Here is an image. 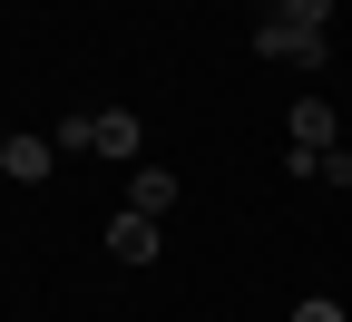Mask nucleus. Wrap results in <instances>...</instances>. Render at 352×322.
Here are the masks:
<instances>
[{
  "instance_id": "nucleus-1",
  "label": "nucleus",
  "mask_w": 352,
  "mask_h": 322,
  "mask_svg": "<svg viewBox=\"0 0 352 322\" xmlns=\"http://www.w3.org/2000/svg\"><path fill=\"white\" fill-rule=\"evenodd\" d=\"M254 59H284V69L314 78V69L333 59V39H323V30H294V20H264V30H254Z\"/></svg>"
},
{
  "instance_id": "nucleus-2",
  "label": "nucleus",
  "mask_w": 352,
  "mask_h": 322,
  "mask_svg": "<svg viewBox=\"0 0 352 322\" xmlns=\"http://www.w3.org/2000/svg\"><path fill=\"white\" fill-rule=\"evenodd\" d=\"M108 254H118V264H157V254H166V235H157V215H138V205H127V215L108 225Z\"/></svg>"
},
{
  "instance_id": "nucleus-3",
  "label": "nucleus",
  "mask_w": 352,
  "mask_h": 322,
  "mask_svg": "<svg viewBox=\"0 0 352 322\" xmlns=\"http://www.w3.org/2000/svg\"><path fill=\"white\" fill-rule=\"evenodd\" d=\"M50 166H59V147H50V137H10V147H0V176H10V186H39Z\"/></svg>"
},
{
  "instance_id": "nucleus-4",
  "label": "nucleus",
  "mask_w": 352,
  "mask_h": 322,
  "mask_svg": "<svg viewBox=\"0 0 352 322\" xmlns=\"http://www.w3.org/2000/svg\"><path fill=\"white\" fill-rule=\"evenodd\" d=\"M333 147V98H294V157H323Z\"/></svg>"
},
{
  "instance_id": "nucleus-5",
  "label": "nucleus",
  "mask_w": 352,
  "mask_h": 322,
  "mask_svg": "<svg viewBox=\"0 0 352 322\" xmlns=\"http://www.w3.org/2000/svg\"><path fill=\"white\" fill-rule=\"evenodd\" d=\"M127 205H138V215H166L176 205V176L166 166H127Z\"/></svg>"
},
{
  "instance_id": "nucleus-6",
  "label": "nucleus",
  "mask_w": 352,
  "mask_h": 322,
  "mask_svg": "<svg viewBox=\"0 0 352 322\" xmlns=\"http://www.w3.org/2000/svg\"><path fill=\"white\" fill-rule=\"evenodd\" d=\"M98 157H138V117L127 108H98Z\"/></svg>"
},
{
  "instance_id": "nucleus-7",
  "label": "nucleus",
  "mask_w": 352,
  "mask_h": 322,
  "mask_svg": "<svg viewBox=\"0 0 352 322\" xmlns=\"http://www.w3.org/2000/svg\"><path fill=\"white\" fill-rule=\"evenodd\" d=\"M294 176H314V186H352V157L323 147V157H294Z\"/></svg>"
},
{
  "instance_id": "nucleus-8",
  "label": "nucleus",
  "mask_w": 352,
  "mask_h": 322,
  "mask_svg": "<svg viewBox=\"0 0 352 322\" xmlns=\"http://www.w3.org/2000/svg\"><path fill=\"white\" fill-rule=\"evenodd\" d=\"M274 20H294V30H323V20H333V0H284Z\"/></svg>"
},
{
  "instance_id": "nucleus-9",
  "label": "nucleus",
  "mask_w": 352,
  "mask_h": 322,
  "mask_svg": "<svg viewBox=\"0 0 352 322\" xmlns=\"http://www.w3.org/2000/svg\"><path fill=\"white\" fill-rule=\"evenodd\" d=\"M294 322H352V312H342L333 293H303V303H294Z\"/></svg>"
},
{
  "instance_id": "nucleus-10",
  "label": "nucleus",
  "mask_w": 352,
  "mask_h": 322,
  "mask_svg": "<svg viewBox=\"0 0 352 322\" xmlns=\"http://www.w3.org/2000/svg\"><path fill=\"white\" fill-rule=\"evenodd\" d=\"M0 147H10V127H0Z\"/></svg>"
}]
</instances>
